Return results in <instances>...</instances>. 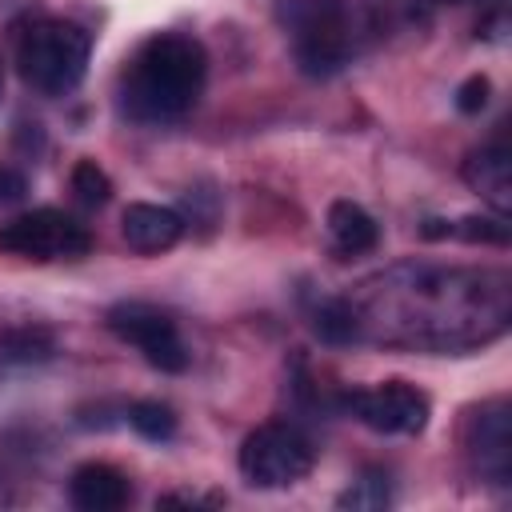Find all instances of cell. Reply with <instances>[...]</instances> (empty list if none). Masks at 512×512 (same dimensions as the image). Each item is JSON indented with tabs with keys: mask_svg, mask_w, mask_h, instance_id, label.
<instances>
[{
	"mask_svg": "<svg viewBox=\"0 0 512 512\" xmlns=\"http://www.w3.org/2000/svg\"><path fill=\"white\" fill-rule=\"evenodd\" d=\"M92 248V236L80 220L56 208H32L8 224H0V252L24 260H72Z\"/></svg>",
	"mask_w": 512,
	"mask_h": 512,
	"instance_id": "5",
	"label": "cell"
},
{
	"mask_svg": "<svg viewBox=\"0 0 512 512\" xmlns=\"http://www.w3.org/2000/svg\"><path fill=\"white\" fill-rule=\"evenodd\" d=\"M312 332L324 340V344H352L360 340V308L344 296L336 300H324L312 316Z\"/></svg>",
	"mask_w": 512,
	"mask_h": 512,
	"instance_id": "13",
	"label": "cell"
},
{
	"mask_svg": "<svg viewBox=\"0 0 512 512\" xmlns=\"http://www.w3.org/2000/svg\"><path fill=\"white\" fill-rule=\"evenodd\" d=\"M0 92H4V64H0Z\"/></svg>",
	"mask_w": 512,
	"mask_h": 512,
	"instance_id": "20",
	"label": "cell"
},
{
	"mask_svg": "<svg viewBox=\"0 0 512 512\" xmlns=\"http://www.w3.org/2000/svg\"><path fill=\"white\" fill-rule=\"evenodd\" d=\"M236 464H240V476L252 488H288V484H300L312 472L316 448L296 424L268 420V424H260L244 436Z\"/></svg>",
	"mask_w": 512,
	"mask_h": 512,
	"instance_id": "4",
	"label": "cell"
},
{
	"mask_svg": "<svg viewBox=\"0 0 512 512\" xmlns=\"http://www.w3.org/2000/svg\"><path fill=\"white\" fill-rule=\"evenodd\" d=\"M340 504H344V508H384V504H388V484H384V476H364V480H356V484L340 496Z\"/></svg>",
	"mask_w": 512,
	"mask_h": 512,
	"instance_id": "17",
	"label": "cell"
},
{
	"mask_svg": "<svg viewBox=\"0 0 512 512\" xmlns=\"http://www.w3.org/2000/svg\"><path fill=\"white\" fill-rule=\"evenodd\" d=\"M452 4H472V0H452Z\"/></svg>",
	"mask_w": 512,
	"mask_h": 512,
	"instance_id": "21",
	"label": "cell"
},
{
	"mask_svg": "<svg viewBox=\"0 0 512 512\" xmlns=\"http://www.w3.org/2000/svg\"><path fill=\"white\" fill-rule=\"evenodd\" d=\"M208 52L184 32H160L136 48L120 80V108L140 124L180 120L204 92Z\"/></svg>",
	"mask_w": 512,
	"mask_h": 512,
	"instance_id": "1",
	"label": "cell"
},
{
	"mask_svg": "<svg viewBox=\"0 0 512 512\" xmlns=\"http://www.w3.org/2000/svg\"><path fill=\"white\" fill-rule=\"evenodd\" d=\"M92 56V36L72 20H36L16 44V72L40 96H68L80 88Z\"/></svg>",
	"mask_w": 512,
	"mask_h": 512,
	"instance_id": "3",
	"label": "cell"
},
{
	"mask_svg": "<svg viewBox=\"0 0 512 512\" xmlns=\"http://www.w3.org/2000/svg\"><path fill=\"white\" fill-rule=\"evenodd\" d=\"M344 408L364 428L384 432V436H416V432H424V424L432 416L428 396L408 380H384L372 388H356L344 396Z\"/></svg>",
	"mask_w": 512,
	"mask_h": 512,
	"instance_id": "6",
	"label": "cell"
},
{
	"mask_svg": "<svg viewBox=\"0 0 512 512\" xmlns=\"http://www.w3.org/2000/svg\"><path fill=\"white\" fill-rule=\"evenodd\" d=\"M24 176L16 172V168H8V164H0V204H12V200H20L24 196Z\"/></svg>",
	"mask_w": 512,
	"mask_h": 512,
	"instance_id": "19",
	"label": "cell"
},
{
	"mask_svg": "<svg viewBox=\"0 0 512 512\" xmlns=\"http://www.w3.org/2000/svg\"><path fill=\"white\" fill-rule=\"evenodd\" d=\"M464 448H468L472 468L488 484H500V488L508 484V476H512V424H508L504 400H488L468 416Z\"/></svg>",
	"mask_w": 512,
	"mask_h": 512,
	"instance_id": "8",
	"label": "cell"
},
{
	"mask_svg": "<svg viewBox=\"0 0 512 512\" xmlns=\"http://www.w3.org/2000/svg\"><path fill=\"white\" fill-rule=\"evenodd\" d=\"M128 424H132L144 440L160 444V440H172V432H176V412H172L168 404H160V400H136V404L128 408Z\"/></svg>",
	"mask_w": 512,
	"mask_h": 512,
	"instance_id": "14",
	"label": "cell"
},
{
	"mask_svg": "<svg viewBox=\"0 0 512 512\" xmlns=\"http://www.w3.org/2000/svg\"><path fill=\"white\" fill-rule=\"evenodd\" d=\"M72 192H76L80 204L100 208L112 196V180H108V172L96 160H76V168H72Z\"/></svg>",
	"mask_w": 512,
	"mask_h": 512,
	"instance_id": "15",
	"label": "cell"
},
{
	"mask_svg": "<svg viewBox=\"0 0 512 512\" xmlns=\"http://www.w3.org/2000/svg\"><path fill=\"white\" fill-rule=\"evenodd\" d=\"M276 16L288 32L292 56L304 76L324 80L352 64L360 28L348 0H284Z\"/></svg>",
	"mask_w": 512,
	"mask_h": 512,
	"instance_id": "2",
	"label": "cell"
},
{
	"mask_svg": "<svg viewBox=\"0 0 512 512\" xmlns=\"http://www.w3.org/2000/svg\"><path fill=\"white\" fill-rule=\"evenodd\" d=\"M328 236L344 256H364L376 248L380 228L356 200H332L328 204Z\"/></svg>",
	"mask_w": 512,
	"mask_h": 512,
	"instance_id": "12",
	"label": "cell"
},
{
	"mask_svg": "<svg viewBox=\"0 0 512 512\" xmlns=\"http://www.w3.org/2000/svg\"><path fill=\"white\" fill-rule=\"evenodd\" d=\"M68 496L80 512H120L132 500V484L116 464L104 460H88L72 472L68 480Z\"/></svg>",
	"mask_w": 512,
	"mask_h": 512,
	"instance_id": "10",
	"label": "cell"
},
{
	"mask_svg": "<svg viewBox=\"0 0 512 512\" xmlns=\"http://www.w3.org/2000/svg\"><path fill=\"white\" fill-rule=\"evenodd\" d=\"M108 328H112V336L132 344L152 368H160V372H184L188 368V348H184L168 312L140 304V300H128V304L108 308Z\"/></svg>",
	"mask_w": 512,
	"mask_h": 512,
	"instance_id": "7",
	"label": "cell"
},
{
	"mask_svg": "<svg viewBox=\"0 0 512 512\" xmlns=\"http://www.w3.org/2000/svg\"><path fill=\"white\" fill-rule=\"evenodd\" d=\"M464 184L484 196L496 216H508L512 212V156L504 144H488L480 152H472L464 160Z\"/></svg>",
	"mask_w": 512,
	"mask_h": 512,
	"instance_id": "11",
	"label": "cell"
},
{
	"mask_svg": "<svg viewBox=\"0 0 512 512\" xmlns=\"http://www.w3.org/2000/svg\"><path fill=\"white\" fill-rule=\"evenodd\" d=\"M120 232H124V244L140 256H156V252H168L180 236H184V216L176 208H164V204H128L124 216H120Z\"/></svg>",
	"mask_w": 512,
	"mask_h": 512,
	"instance_id": "9",
	"label": "cell"
},
{
	"mask_svg": "<svg viewBox=\"0 0 512 512\" xmlns=\"http://www.w3.org/2000/svg\"><path fill=\"white\" fill-rule=\"evenodd\" d=\"M488 96H492V80L488 76H468L460 88H456V108L464 112V116H480L484 108H488Z\"/></svg>",
	"mask_w": 512,
	"mask_h": 512,
	"instance_id": "18",
	"label": "cell"
},
{
	"mask_svg": "<svg viewBox=\"0 0 512 512\" xmlns=\"http://www.w3.org/2000/svg\"><path fill=\"white\" fill-rule=\"evenodd\" d=\"M448 236H460L468 244H508V220L504 216H464L452 224Z\"/></svg>",
	"mask_w": 512,
	"mask_h": 512,
	"instance_id": "16",
	"label": "cell"
}]
</instances>
